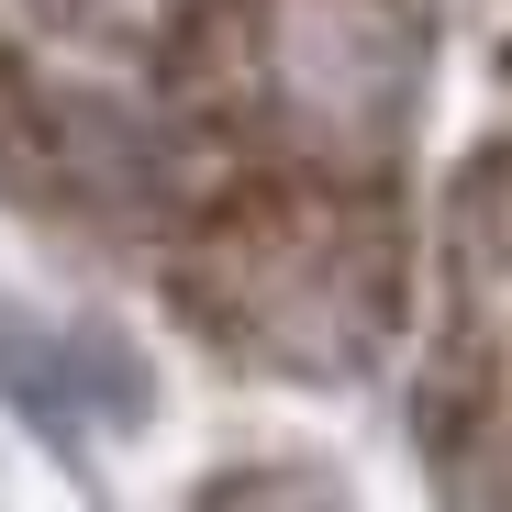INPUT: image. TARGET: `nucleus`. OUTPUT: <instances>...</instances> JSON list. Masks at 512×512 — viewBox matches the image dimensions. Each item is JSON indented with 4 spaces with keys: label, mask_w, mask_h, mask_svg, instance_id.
Returning a JSON list of instances; mask_svg holds the SVG:
<instances>
[{
    "label": "nucleus",
    "mask_w": 512,
    "mask_h": 512,
    "mask_svg": "<svg viewBox=\"0 0 512 512\" xmlns=\"http://www.w3.org/2000/svg\"><path fill=\"white\" fill-rule=\"evenodd\" d=\"M167 290L190 334L268 379H357L412 312V234L390 179L323 167H234L167 234Z\"/></svg>",
    "instance_id": "nucleus-1"
},
{
    "label": "nucleus",
    "mask_w": 512,
    "mask_h": 512,
    "mask_svg": "<svg viewBox=\"0 0 512 512\" xmlns=\"http://www.w3.org/2000/svg\"><path fill=\"white\" fill-rule=\"evenodd\" d=\"M423 78L412 0H201L167 45V90L234 167H323L390 179V134Z\"/></svg>",
    "instance_id": "nucleus-2"
},
{
    "label": "nucleus",
    "mask_w": 512,
    "mask_h": 512,
    "mask_svg": "<svg viewBox=\"0 0 512 512\" xmlns=\"http://www.w3.org/2000/svg\"><path fill=\"white\" fill-rule=\"evenodd\" d=\"M423 446L457 512H512V145H490L446 201Z\"/></svg>",
    "instance_id": "nucleus-3"
},
{
    "label": "nucleus",
    "mask_w": 512,
    "mask_h": 512,
    "mask_svg": "<svg viewBox=\"0 0 512 512\" xmlns=\"http://www.w3.org/2000/svg\"><path fill=\"white\" fill-rule=\"evenodd\" d=\"M501 56H512V45H501Z\"/></svg>",
    "instance_id": "nucleus-4"
}]
</instances>
